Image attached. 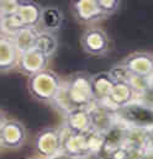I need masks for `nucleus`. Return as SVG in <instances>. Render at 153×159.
I'll list each match as a JSON object with an SVG mask.
<instances>
[{"instance_id": "nucleus-1", "label": "nucleus", "mask_w": 153, "mask_h": 159, "mask_svg": "<svg viewBox=\"0 0 153 159\" xmlns=\"http://www.w3.org/2000/svg\"><path fill=\"white\" fill-rule=\"evenodd\" d=\"M93 104L91 75L86 72H76L62 80L59 93L53 101L56 109L64 112V115L73 110H88Z\"/></svg>"}, {"instance_id": "nucleus-2", "label": "nucleus", "mask_w": 153, "mask_h": 159, "mask_svg": "<svg viewBox=\"0 0 153 159\" xmlns=\"http://www.w3.org/2000/svg\"><path fill=\"white\" fill-rule=\"evenodd\" d=\"M62 85V79L51 69H44L29 77L27 90L30 95L39 102L53 104Z\"/></svg>"}, {"instance_id": "nucleus-3", "label": "nucleus", "mask_w": 153, "mask_h": 159, "mask_svg": "<svg viewBox=\"0 0 153 159\" xmlns=\"http://www.w3.org/2000/svg\"><path fill=\"white\" fill-rule=\"evenodd\" d=\"M118 121L127 127L150 129L153 128V109L140 101H133L130 105L115 111Z\"/></svg>"}, {"instance_id": "nucleus-4", "label": "nucleus", "mask_w": 153, "mask_h": 159, "mask_svg": "<svg viewBox=\"0 0 153 159\" xmlns=\"http://www.w3.org/2000/svg\"><path fill=\"white\" fill-rule=\"evenodd\" d=\"M80 47L89 56L103 57L110 49L109 35L99 26H89L80 36Z\"/></svg>"}, {"instance_id": "nucleus-5", "label": "nucleus", "mask_w": 153, "mask_h": 159, "mask_svg": "<svg viewBox=\"0 0 153 159\" xmlns=\"http://www.w3.org/2000/svg\"><path fill=\"white\" fill-rule=\"evenodd\" d=\"M35 148L37 156L43 159H49L62 151L61 128L46 127L42 128L36 136Z\"/></svg>"}, {"instance_id": "nucleus-6", "label": "nucleus", "mask_w": 153, "mask_h": 159, "mask_svg": "<svg viewBox=\"0 0 153 159\" xmlns=\"http://www.w3.org/2000/svg\"><path fill=\"white\" fill-rule=\"evenodd\" d=\"M27 139V131L22 122L9 119L0 129V142L4 149L15 151L21 148Z\"/></svg>"}, {"instance_id": "nucleus-7", "label": "nucleus", "mask_w": 153, "mask_h": 159, "mask_svg": "<svg viewBox=\"0 0 153 159\" xmlns=\"http://www.w3.org/2000/svg\"><path fill=\"white\" fill-rule=\"evenodd\" d=\"M121 64L133 77L153 80V54L150 52H133L128 54Z\"/></svg>"}, {"instance_id": "nucleus-8", "label": "nucleus", "mask_w": 153, "mask_h": 159, "mask_svg": "<svg viewBox=\"0 0 153 159\" xmlns=\"http://www.w3.org/2000/svg\"><path fill=\"white\" fill-rule=\"evenodd\" d=\"M76 21L81 25L94 26L95 22L105 19L96 0H76L72 4Z\"/></svg>"}, {"instance_id": "nucleus-9", "label": "nucleus", "mask_w": 153, "mask_h": 159, "mask_svg": "<svg viewBox=\"0 0 153 159\" xmlns=\"http://www.w3.org/2000/svg\"><path fill=\"white\" fill-rule=\"evenodd\" d=\"M88 111L90 114L93 129L99 133L105 134L117 122L115 111H113L110 107H108L105 104L94 102L88 109Z\"/></svg>"}, {"instance_id": "nucleus-10", "label": "nucleus", "mask_w": 153, "mask_h": 159, "mask_svg": "<svg viewBox=\"0 0 153 159\" xmlns=\"http://www.w3.org/2000/svg\"><path fill=\"white\" fill-rule=\"evenodd\" d=\"M48 62H49V58H47L38 49L34 48L31 51H27L20 54L19 62H17V69L22 74L31 77L38 72L47 69Z\"/></svg>"}, {"instance_id": "nucleus-11", "label": "nucleus", "mask_w": 153, "mask_h": 159, "mask_svg": "<svg viewBox=\"0 0 153 159\" xmlns=\"http://www.w3.org/2000/svg\"><path fill=\"white\" fill-rule=\"evenodd\" d=\"M61 139H62V152H64L66 154L73 158L78 159L89 153L85 134L72 133L63 127L61 128Z\"/></svg>"}, {"instance_id": "nucleus-12", "label": "nucleus", "mask_w": 153, "mask_h": 159, "mask_svg": "<svg viewBox=\"0 0 153 159\" xmlns=\"http://www.w3.org/2000/svg\"><path fill=\"white\" fill-rule=\"evenodd\" d=\"M136 98L137 94L128 83H115L113 91L104 104L113 111H117L136 101Z\"/></svg>"}, {"instance_id": "nucleus-13", "label": "nucleus", "mask_w": 153, "mask_h": 159, "mask_svg": "<svg viewBox=\"0 0 153 159\" xmlns=\"http://www.w3.org/2000/svg\"><path fill=\"white\" fill-rule=\"evenodd\" d=\"M63 127L76 134L89 133L93 129L89 111L86 109H81V110H73V111L66 114Z\"/></svg>"}, {"instance_id": "nucleus-14", "label": "nucleus", "mask_w": 153, "mask_h": 159, "mask_svg": "<svg viewBox=\"0 0 153 159\" xmlns=\"http://www.w3.org/2000/svg\"><path fill=\"white\" fill-rule=\"evenodd\" d=\"M20 53L10 37L0 35V73H9L17 68Z\"/></svg>"}, {"instance_id": "nucleus-15", "label": "nucleus", "mask_w": 153, "mask_h": 159, "mask_svg": "<svg viewBox=\"0 0 153 159\" xmlns=\"http://www.w3.org/2000/svg\"><path fill=\"white\" fill-rule=\"evenodd\" d=\"M114 85L115 81L110 77L109 72H99L91 75V93L94 102L104 104L113 91Z\"/></svg>"}, {"instance_id": "nucleus-16", "label": "nucleus", "mask_w": 153, "mask_h": 159, "mask_svg": "<svg viewBox=\"0 0 153 159\" xmlns=\"http://www.w3.org/2000/svg\"><path fill=\"white\" fill-rule=\"evenodd\" d=\"M63 19L64 16L59 7L53 5L44 6L42 9V16L37 29L39 31H46L56 35L63 25Z\"/></svg>"}, {"instance_id": "nucleus-17", "label": "nucleus", "mask_w": 153, "mask_h": 159, "mask_svg": "<svg viewBox=\"0 0 153 159\" xmlns=\"http://www.w3.org/2000/svg\"><path fill=\"white\" fill-rule=\"evenodd\" d=\"M42 6L35 1H20L16 16L20 19L24 27L37 29L42 16Z\"/></svg>"}, {"instance_id": "nucleus-18", "label": "nucleus", "mask_w": 153, "mask_h": 159, "mask_svg": "<svg viewBox=\"0 0 153 159\" xmlns=\"http://www.w3.org/2000/svg\"><path fill=\"white\" fill-rule=\"evenodd\" d=\"M37 34L38 29H35V27H24L15 36L11 37V40H12L16 49H17V52L20 54L36 48Z\"/></svg>"}, {"instance_id": "nucleus-19", "label": "nucleus", "mask_w": 153, "mask_h": 159, "mask_svg": "<svg viewBox=\"0 0 153 159\" xmlns=\"http://www.w3.org/2000/svg\"><path fill=\"white\" fill-rule=\"evenodd\" d=\"M36 49H38L41 53H43L47 58L53 57L58 49L57 35L38 30L37 40H36Z\"/></svg>"}, {"instance_id": "nucleus-20", "label": "nucleus", "mask_w": 153, "mask_h": 159, "mask_svg": "<svg viewBox=\"0 0 153 159\" xmlns=\"http://www.w3.org/2000/svg\"><path fill=\"white\" fill-rule=\"evenodd\" d=\"M22 29H24V25L21 24L20 19L16 16V14L10 15V16H2L1 25H0V35H4L6 37L11 39Z\"/></svg>"}, {"instance_id": "nucleus-21", "label": "nucleus", "mask_w": 153, "mask_h": 159, "mask_svg": "<svg viewBox=\"0 0 153 159\" xmlns=\"http://www.w3.org/2000/svg\"><path fill=\"white\" fill-rule=\"evenodd\" d=\"M85 136H86V143H88L89 153H94V154L100 156V153L104 149V134L91 129Z\"/></svg>"}, {"instance_id": "nucleus-22", "label": "nucleus", "mask_w": 153, "mask_h": 159, "mask_svg": "<svg viewBox=\"0 0 153 159\" xmlns=\"http://www.w3.org/2000/svg\"><path fill=\"white\" fill-rule=\"evenodd\" d=\"M109 74H110V77L113 78V80H114L115 83H128L130 79H131L130 72L121 63L113 67L109 70Z\"/></svg>"}, {"instance_id": "nucleus-23", "label": "nucleus", "mask_w": 153, "mask_h": 159, "mask_svg": "<svg viewBox=\"0 0 153 159\" xmlns=\"http://www.w3.org/2000/svg\"><path fill=\"white\" fill-rule=\"evenodd\" d=\"M96 1H98V5L105 17L115 14L118 10L120 4H121V1H118V0H96Z\"/></svg>"}, {"instance_id": "nucleus-24", "label": "nucleus", "mask_w": 153, "mask_h": 159, "mask_svg": "<svg viewBox=\"0 0 153 159\" xmlns=\"http://www.w3.org/2000/svg\"><path fill=\"white\" fill-rule=\"evenodd\" d=\"M19 2L16 0H0V14L2 16L15 15L19 9Z\"/></svg>"}, {"instance_id": "nucleus-25", "label": "nucleus", "mask_w": 153, "mask_h": 159, "mask_svg": "<svg viewBox=\"0 0 153 159\" xmlns=\"http://www.w3.org/2000/svg\"><path fill=\"white\" fill-rule=\"evenodd\" d=\"M146 151H153V128L146 129Z\"/></svg>"}, {"instance_id": "nucleus-26", "label": "nucleus", "mask_w": 153, "mask_h": 159, "mask_svg": "<svg viewBox=\"0 0 153 159\" xmlns=\"http://www.w3.org/2000/svg\"><path fill=\"white\" fill-rule=\"evenodd\" d=\"M49 159H76L73 158V157H71V156H68V154H66L64 152H59V153H57L56 156H53V157H51Z\"/></svg>"}, {"instance_id": "nucleus-27", "label": "nucleus", "mask_w": 153, "mask_h": 159, "mask_svg": "<svg viewBox=\"0 0 153 159\" xmlns=\"http://www.w3.org/2000/svg\"><path fill=\"white\" fill-rule=\"evenodd\" d=\"M7 120H9V119L6 117L5 112H4V111L0 109V129H1V128H2V126L6 123V121H7Z\"/></svg>"}, {"instance_id": "nucleus-28", "label": "nucleus", "mask_w": 153, "mask_h": 159, "mask_svg": "<svg viewBox=\"0 0 153 159\" xmlns=\"http://www.w3.org/2000/svg\"><path fill=\"white\" fill-rule=\"evenodd\" d=\"M26 159H43V158H41V157H38V156H32V157H29V158H26Z\"/></svg>"}, {"instance_id": "nucleus-29", "label": "nucleus", "mask_w": 153, "mask_h": 159, "mask_svg": "<svg viewBox=\"0 0 153 159\" xmlns=\"http://www.w3.org/2000/svg\"><path fill=\"white\" fill-rule=\"evenodd\" d=\"M1 19H2V15L0 14V25H1Z\"/></svg>"}, {"instance_id": "nucleus-30", "label": "nucleus", "mask_w": 153, "mask_h": 159, "mask_svg": "<svg viewBox=\"0 0 153 159\" xmlns=\"http://www.w3.org/2000/svg\"><path fill=\"white\" fill-rule=\"evenodd\" d=\"M1 148H2V147H1V142H0V151H1Z\"/></svg>"}]
</instances>
